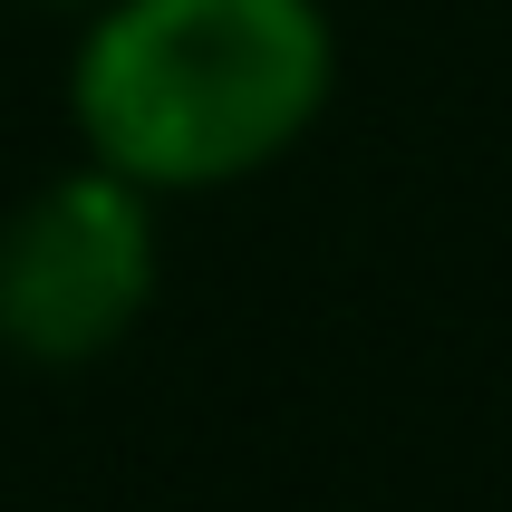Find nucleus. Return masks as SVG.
<instances>
[{
  "mask_svg": "<svg viewBox=\"0 0 512 512\" xmlns=\"http://www.w3.org/2000/svg\"><path fill=\"white\" fill-rule=\"evenodd\" d=\"M339 29L319 0H97L68 58L87 165L155 203L252 184L329 116Z\"/></svg>",
  "mask_w": 512,
  "mask_h": 512,
  "instance_id": "f257e3e1",
  "label": "nucleus"
},
{
  "mask_svg": "<svg viewBox=\"0 0 512 512\" xmlns=\"http://www.w3.org/2000/svg\"><path fill=\"white\" fill-rule=\"evenodd\" d=\"M165 290L155 194L107 165L49 174L0 213V348L29 368H87L136 339Z\"/></svg>",
  "mask_w": 512,
  "mask_h": 512,
  "instance_id": "f03ea898",
  "label": "nucleus"
},
{
  "mask_svg": "<svg viewBox=\"0 0 512 512\" xmlns=\"http://www.w3.org/2000/svg\"><path fill=\"white\" fill-rule=\"evenodd\" d=\"M49 10H97V0H49Z\"/></svg>",
  "mask_w": 512,
  "mask_h": 512,
  "instance_id": "7ed1b4c3",
  "label": "nucleus"
}]
</instances>
